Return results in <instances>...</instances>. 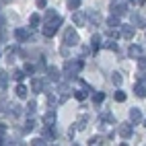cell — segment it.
I'll list each match as a JSON object with an SVG mask.
<instances>
[{"mask_svg":"<svg viewBox=\"0 0 146 146\" xmlns=\"http://www.w3.org/2000/svg\"><path fill=\"white\" fill-rule=\"evenodd\" d=\"M82 66H84V62L82 60H68L66 64H64V76L66 78H78V72L82 70Z\"/></svg>","mask_w":146,"mask_h":146,"instance_id":"obj_1","label":"cell"},{"mask_svg":"<svg viewBox=\"0 0 146 146\" xmlns=\"http://www.w3.org/2000/svg\"><path fill=\"white\" fill-rule=\"evenodd\" d=\"M62 25V17L58 15L56 19H52V21H47V25L43 27V35L45 37H54L56 35V31H58V27Z\"/></svg>","mask_w":146,"mask_h":146,"instance_id":"obj_2","label":"cell"},{"mask_svg":"<svg viewBox=\"0 0 146 146\" xmlns=\"http://www.w3.org/2000/svg\"><path fill=\"white\" fill-rule=\"evenodd\" d=\"M64 43L68 47H74V45L80 43V37H78V33H76V29H68V31L64 33Z\"/></svg>","mask_w":146,"mask_h":146,"instance_id":"obj_3","label":"cell"},{"mask_svg":"<svg viewBox=\"0 0 146 146\" xmlns=\"http://www.w3.org/2000/svg\"><path fill=\"white\" fill-rule=\"evenodd\" d=\"M86 21H89V27H99L103 19H101V15L97 13V11L89 8V11H86Z\"/></svg>","mask_w":146,"mask_h":146,"instance_id":"obj_4","label":"cell"},{"mask_svg":"<svg viewBox=\"0 0 146 146\" xmlns=\"http://www.w3.org/2000/svg\"><path fill=\"white\" fill-rule=\"evenodd\" d=\"M111 13H113L115 17H123V15H128V4H125V2H115V4L111 6Z\"/></svg>","mask_w":146,"mask_h":146,"instance_id":"obj_5","label":"cell"},{"mask_svg":"<svg viewBox=\"0 0 146 146\" xmlns=\"http://www.w3.org/2000/svg\"><path fill=\"white\" fill-rule=\"evenodd\" d=\"M119 31H121V37H123V39H132V37L136 35L134 25H119Z\"/></svg>","mask_w":146,"mask_h":146,"instance_id":"obj_6","label":"cell"},{"mask_svg":"<svg viewBox=\"0 0 146 146\" xmlns=\"http://www.w3.org/2000/svg\"><path fill=\"white\" fill-rule=\"evenodd\" d=\"M132 134H134V130H132V123H121V125H119V136H121L123 140L132 138Z\"/></svg>","mask_w":146,"mask_h":146,"instance_id":"obj_7","label":"cell"},{"mask_svg":"<svg viewBox=\"0 0 146 146\" xmlns=\"http://www.w3.org/2000/svg\"><path fill=\"white\" fill-rule=\"evenodd\" d=\"M72 21H74V25H76V27H82V25L86 23V13L76 11V13L72 15Z\"/></svg>","mask_w":146,"mask_h":146,"instance_id":"obj_8","label":"cell"},{"mask_svg":"<svg viewBox=\"0 0 146 146\" xmlns=\"http://www.w3.org/2000/svg\"><path fill=\"white\" fill-rule=\"evenodd\" d=\"M47 78L54 80V82H60V70L54 68V66H50V68H47Z\"/></svg>","mask_w":146,"mask_h":146,"instance_id":"obj_9","label":"cell"},{"mask_svg":"<svg viewBox=\"0 0 146 146\" xmlns=\"http://www.w3.org/2000/svg\"><path fill=\"white\" fill-rule=\"evenodd\" d=\"M56 119H58V117H56V111H54V109L47 111V113L43 115V123H45V125H56Z\"/></svg>","mask_w":146,"mask_h":146,"instance_id":"obj_10","label":"cell"},{"mask_svg":"<svg viewBox=\"0 0 146 146\" xmlns=\"http://www.w3.org/2000/svg\"><path fill=\"white\" fill-rule=\"evenodd\" d=\"M134 93H136V97H140V99H146V84H142V82H136V86H134Z\"/></svg>","mask_w":146,"mask_h":146,"instance_id":"obj_11","label":"cell"},{"mask_svg":"<svg viewBox=\"0 0 146 146\" xmlns=\"http://www.w3.org/2000/svg\"><path fill=\"white\" fill-rule=\"evenodd\" d=\"M128 56H130V58H134V60H138V58L142 56V47H140V45H130Z\"/></svg>","mask_w":146,"mask_h":146,"instance_id":"obj_12","label":"cell"},{"mask_svg":"<svg viewBox=\"0 0 146 146\" xmlns=\"http://www.w3.org/2000/svg\"><path fill=\"white\" fill-rule=\"evenodd\" d=\"M31 89H33V93H41V91L45 89V84H43V80H41V78H33Z\"/></svg>","mask_w":146,"mask_h":146,"instance_id":"obj_13","label":"cell"},{"mask_svg":"<svg viewBox=\"0 0 146 146\" xmlns=\"http://www.w3.org/2000/svg\"><path fill=\"white\" fill-rule=\"evenodd\" d=\"M130 119H132V123H140L142 121V111L140 109H130Z\"/></svg>","mask_w":146,"mask_h":146,"instance_id":"obj_14","label":"cell"},{"mask_svg":"<svg viewBox=\"0 0 146 146\" xmlns=\"http://www.w3.org/2000/svg\"><path fill=\"white\" fill-rule=\"evenodd\" d=\"M15 37H17V41H19V43H23V41L29 39V33L25 31V29H17V31H15Z\"/></svg>","mask_w":146,"mask_h":146,"instance_id":"obj_15","label":"cell"},{"mask_svg":"<svg viewBox=\"0 0 146 146\" xmlns=\"http://www.w3.org/2000/svg\"><path fill=\"white\" fill-rule=\"evenodd\" d=\"M33 130H35V121H33V117H31V119H27L25 125L21 128V134H29V132H33Z\"/></svg>","mask_w":146,"mask_h":146,"instance_id":"obj_16","label":"cell"},{"mask_svg":"<svg viewBox=\"0 0 146 146\" xmlns=\"http://www.w3.org/2000/svg\"><path fill=\"white\" fill-rule=\"evenodd\" d=\"M8 105V113L13 115V117H19V115H21V107L19 105H15V103H6Z\"/></svg>","mask_w":146,"mask_h":146,"instance_id":"obj_17","label":"cell"},{"mask_svg":"<svg viewBox=\"0 0 146 146\" xmlns=\"http://www.w3.org/2000/svg\"><path fill=\"white\" fill-rule=\"evenodd\" d=\"M86 123H89V115L82 113V115H80V119L76 121V128H78V130H84V128H86Z\"/></svg>","mask_w":146,"mask_h":146,"instance_id":"obj_18","label":"cell"},{"mask_svg":"<svg viewBox=\"0 0 146 146\" xmlns=\"http://www.w3.org/2000/svg\"><path fill=\"white\" fill-rule=\"evenodd\" d=\"M105 25H107V27H119V25H121V23H119V17L111 15V17H109V19L105 21Z\"/></svg>","mask_w":146,"mask_h":146,"instance_id":"obj_19","label":"cell"},{"mask_svg":"<svg viewBox=\"0 0 146 146\" xmlns=\"http://www.w3.org/2000/svg\"><path fill=\"white\" fill-rule=\"evenodd\" d=\"M91 47H93V52H97V50L101 47V37H99V35H93V37H91Z\"/></svg>","mask_w":146,"mask_h":146,"instance_id":"obj_20","label":"cell"},{"mask_svg":"<svg viewBox=\"0 0 146 146\" xmlns=\"http://www.w3.org/2000/svg\"><path fill=\"white\" fill-rule=\"evenodd\" d=\"M27 93H29V91H27V86H25V84H19V86H17V97L25 99V97H27Z\"/></svg>","mask_w":146,"mask_h":146,"instance_id":"obj_21","label":"cell"},{"mask_svg":"<svg viewBox=\"0 0 146 146\" xmlns=\"http://www.w3.org/2000/svg\"><path fill=\"white\" fill-rule=\"evenodd\" d=\"M107 35H109V39H117V37L121 35V31H117L115 27H109V31H107Z\"/></svg>","mask_w":146,"mask_h":146,"instance_id":"obj_22","label":"cell"},{"mask_svg":"<svg viewBox=\"0 0 146 146\" xmlns=\"http://www.w3.org/2000/svg\"><path fill=\"white\" fill-rule=\"evenodd\" d=\"M35 109H37L35 101H29V105H27V115H29V117H33V115H35Z\"/></svg>","mask_w":146,"mask_h":146,"instance_id":"obj_23","label":"cell"},{"mask_svg":"<svg viewBox=\"0 0 146 146\" xmlns=\"http://www.w3.org/2000/svg\"><path fill=\"white\" fill-rule=\"evenodd\" d=\"M29 23H31V27H33V29H37V27H39V23H41L39 15H31V19H29Z\"/></svg>","mask_w":146,"mask_h":146,"instance_id":"obj_24","label":"cell"},{"mask_svg":"<svg viewBox=\"0 0 146 146\" xmlns=\"http://www.w3.org/2000/svg\"><path fill=\"white\" fill-rule=\"evenodd\" d=\"M111 80H113V84H115V86H119V84H121V80H123V76H121L119 72H113V74H111Z\"/></svg>","mask_w":146,"mask_h":146,"instance_id":"obj_25","label":"cell"},{"mask_svg":"<svg viewBox=\"0 0 146 146\" xmlns=\"http://www.w3.org/2000/svg\"><path fill=\"white\" fill-rule=\"evenodd\" d=\"M74 97H76V99H78V101H84L86 97H89V93H86L84 89H80V91H74Z\"/></svg>","mask_w":146,"mask_h":146,"instance_id":"obj_26","label":"cell"},{"mask_svg":"<svg viewBox=\"0 0 146 146\" xmlns=\"http://www.w3.org/2000/svg\"><path fill=\"white\" fill-rule=\"evenodd\" d=\"M103 99H105V93H95V95H93V103H95V105L103 103Z\"/></svg>","mask_w":146,"mask_h":146,"instance_id":"obj_27","label":"cell"},{"mask_svg":"<svg viewBox=\"0 0 146 146\" xmlns=\"http://www.w3.org/2000/svg\"><path fill=\"white\" fill-rule=\"evenodd\" d=\"M132 21H134V25H140V27H144V25H146V23H144V19H142L140 15H136V13L132 15Z\"/></svg>","mask_w":146,"mask_h":146,"instance_id":"obj_28","label":"cell"},{"mask_svg":"<svg viewBox=\"0 0 146 146\" xmlns=\"http://www.w3.org/2000/svg\"><path fill=\"white\" fill-rule=\"evenodd\" d=\"M6 84H8V76H6V72H0V89H4Z\"/></svg>","mask_w":146,"mask_h":146,"instance_id":"obj_29","label":"cell"},{"mask_svg":"<svg viewBox=\"0 0 146 146\" xmlns=\"http://www.w3.org/2000/svg\"><path fill=\"white\" fill-rule=\"evenodd\" d=\"M78 6H80V0H68V8L70 11H76Z\"/></svg>","mask_w":146,"mask_h":146,"instance_id":"obj_30","label":"cell"},{"mask_svg":"<svg viewBox=\"0 0 146 146\" xmlns=\"http://www.w3.org/2000/svg\"><path fill=\"white\" fill-rule=\"evenodd\" d=\"M115 101H117V103H123V101H125V93H123V91H117V93H115Z\"/></svg>","mask_w":146,"mask_h":146,"instance_id":"obj_31","label":"cell"},{"mask_svg":"<svg viewBox=\"0 0 146 146\" xmlns=\"http://www.w3.org/2000/svg\"><path fill=\"white\" fill-rule=\"evenodd\" d=\"M89 144H91V146H99V144H103V140L99 138V136H93V138L89 140Z\"/></svg>","mask_w":146,"mask_h":146,"instance_id":"obj_32","label":"cell"},{"mask_svg":"<svg viewBox=\"0 0 146 146\" xmlns=\"http://www.w3.org/2000/svg\"><path fill=\"white\" fill-rule=\"evenodd\" d=\"M101 121H113V115H111L109 111H105V113H101Z\"/></svg>","mask_w":146,"mask_h":146,"instance_id":"obj_33","label":"cell"},{"mask_svg":"<svg viewBox=\"0 0 146 146\" xmlns=\"http://www.w3.org/2000/svg\"><path fill=\"white\" fill-rule=\"evenodd\" d=\"M138 68L146 70V56H140V58H138Z\"/></svg>","mask_w":146,"mask_h":146,"instance_id":"obj_34","label":"cell"},{"mask_svg":"<svg viewBox=\"0 0 146 146\" xmlns=\"http://www.w3.org/2000/svg\"><path fill=\"white\" fill-rule=\"evenodd\" d=\"M105 47H109V50H113V52H117V43H115L113 39H109V41H107V43H105Z\"/></svg>","mask_w":146,"mask_h":146,"instance_id":"obj_35","label":"cell"},{"mask_svg":"<svg viewBox=\"0 0 146 146\" xmlns=\"http://www.w3.org/2000/svg\"><path fill=\"white\" fill-rule=\"evenodd\" d=\"M31 144H33V146H45L47 142H45V138H35Z\"/></svg>","mask_w":146,"mask_h":146,"instance_id":"obj_36","label":"cell"},{"mask_svg":"<svg viewBox=\"0 0 146 146\" xmlns=\"http://www.w3.org/2000/svg\"><path fill=\"white\" fill-rule=\"evenodd\" d=\"M25 74H27L25 70H17V72H15V78H17V80H23V78H25Z\"/></svg>","mask_w":146,"mask_h":146,"instance_id":"obj_37","label":"cell"},{"mask_svg":"<svg viewBox=\"0 0 146 146\" xmlns=\"http://www.w3.org/2000/svg\"><path fill=\"white\" fill-rule=\"evenodd\" d=\"M58 15H56V11H47L45 13V21H52V19H56Z\"/></svg>","mask_w":146,"mask_h":146,"instance_id":"obj_38","label":"cell"},{"mask_svg":"<svg viewBox=\"0 0 146 146\" xmlns=\"http://www.w3.org/2000/svg\"><path fill=\"white\" fill-rule=\"evenodd\" d=\"M25 72H27V74H33V72H35V66L27 64V66H25Z\"/></svg>","mask_w":146,"mask_h":146,"instance_id":"obj_39","label":"cell"},{"mask_svg":"<svg viewBox=\"0 0 146 146\" xmlns=\"http://www.w3.org/2000/svg\"><path fill=\"white\" fill-rule=\"evenodd\" d=\"M74 134H76V128H70V130H68V136H70V138H74Z\"/></svg>","mask_w":146,"mask_h":146,"instance_id":"obj_40","label":"cell"},{"mask_svg":"<svg viewBox=\"0 0 146 146\" xmlns=\"http://www.w3.org/2000/svg\"><path fill=\"white\" fill-rule=\"evenodd\" d=\"M35 2H37V6H39V8H43V6H45V0H35Z\"/></svg>","mask_w":146,"mask_h":146,"instance_id":"obj_41","label":"cell"},{"mask_svg":"<svg viewBox=\"0 0 146 146\" xmlns=\"http://www.w3.org/2000/svg\"><path fill=\"white\" fill-rule=\"evenodd\" d=\"M4 132H6V125H0V136H4Z\"/></svg>","mask_w":146,"mask_h":146,"instance_id":"obj_42","label":"cell"},{"mask_svg":"<svg viewBox=\"0 0 146 146\" xmlns=\"http://www.w3.org/2000/svg\"><path fill=\"white\" fill-rule=\"evenodd\" d=\"M0 144H4V138H2V136H0Z\"/></svg>","mask_w":146,"mask_h":146,"instance_id":"obj_43","label":"cell"},{"mask_svg":"<svg viewBox=\"0 0 146 146\" xmlns=\"http://www.w3.org/2000/svg\"><path fill=\"white\" fill-rule=\"evenodd\" d=\"M2 2H6V4H8V2H11V0H2Z\"/></svg>","mask_w":146,"mask_h":146,"instance_id":"obj_44","label":"cell"},{"mask_svg":"<svg viewBox=\"0 0 146 146\" xmlns=\"http://www.w3.org/2000/svg\"><path fill=\"white\" fill-rule=\"evenodd\" d=\"M113 2H115V0H113Z\"/></svg>","mask_w":146,"mask_h":146,"instance_id":"obj_45","label":"cell"}]
</instances>
